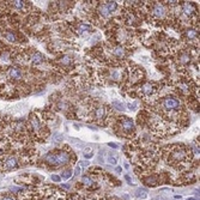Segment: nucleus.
Listing matches in <instances>:
<instances>
[{
  "mask_svg": "<svg viewBox=\"0 0 200 200\" xmlns=\"http://www.w3.org/2000/svg\"><path fill=\"white\" fill-rule=\"evenodd\" d=\"M71 143H72V144H76L77 147H83V145H84V144L78 139H71Z\"/></svg>",
  "mask_w": 200,
  "mask_h": 200,
  "instance_id": "29",
  "label": "nucleus"
},
{
  "mask_svg": "<svg viewBox=\"0 0 200 200\" xmlns=\"http://www.w3.org/2000/svg\"><path fill=\"white\" fill-rule=\"evenodd\" d=\"M112 104H113V107H115L116 109L121 110V112H124V110H125V104H124L122 102H120V101H113V102H112Z\"/></svg>",
  "mask_w": 200,
  "mask_h": 200,
  "instance_id": "22",
  "label": "nucleus"
},
{
  "mask_svg": "<svg viewBox=\"0 0 200 200\" xmlns=\"http://www.w3.org/2000/svg\"><path fill=\"white\" fill-rule=\"evenodd\" d=\"M11 6L17 11H24L27 7V3L25 1H11Z\"/></svg>",
  "mask_w": 200,
  "mask_h": 200,
  "instance_id": "12",
  "label": "nucleus"
},
{
  "mask_svg": "<svg viewBox=\"0 0 200 200\" xmlns=\"http://www.w3.org/2000/svg\"><path fill=\"white\" fill-rule=\"evenodd\" d=\"M90 30H91V27L87 25V24H80L79 28H78V31H79V33H87V31H90Z\"/></svg>",
  "mask_w": 200,
  "mask_h": 200,
  "instance_id": "25",
  "label": "nucleus"
},
{
  "mask_svg": "<svg viewBox=\"0 0 200 200\" xmlns=\"http://www.w3.org/2000/svg\"><path fill=\"white\" fill-rule=\"evenodd\" d=\"M3 200H14V199H13V198H11V197H5V198H4Z\"/></svg>",
  "mask_w": 200,
  "mask_h": 200,
  "instance_id": "39",
  "label": "nucleus"
},
{
  "mask_svg": "<svg viewBox=\"0 0 200 200\" xmlns=\"http://www.w3.org/2000/svg\"><path fill=\"white\" fill-rule=\"evenodd\" d=\"M135 197L139 199H145V198H147V191L144 188H138L135 191Z\"/></svg>",
  "mask_w": 200,
  "mask_h": 200,
  "instance_id": "17",
  "label": "nucleus"
},
{
  "mask_svg": "<svg viewBox=\"0 0 200 200\" xmlns=\"http://www.w3.org/2000/svg\"><path fill=\"white\" fill-rule=\"evenodd\" d=\"M80 175V167H77L74 168V176H79Z\"/></svg>",
  "mask_w": 200,
  "mask_h": 200,
  "instance_id": "32",
  "label": "nucleus"
},
{
  "mask_svg": "<svg viewBox=\"0 0 200 200\" xmlns=\"http://www.w3.org/2000/svg\"><path fill=\"white\" fill-rule=\"evenodd\" d=\"M127 107L129 108L131 110H135L137 107H138V102H133V103H128V106Z\"/></svg>",
  "mask_w": 200,
  "mask_h": 200,
  "instance_id": "30",
  "label": "nucleus"
},
{
  "mask_svg": "<svg viewBox=\"0 0 200 200\" xmlns=\"http://www.w3.org/2000/svg\"><path fill=\"white\" fill-rule=\"evenodd\" d=\"M125 168H126V169H129V166H128L127 163H125Z\"/></svg>",
  "mask_w": 200,
  "mask_h": 200,
  "instance_id": "41",
  "label": "nucleus"
},
{
  "mask_svg": "<svg viewBox=\"0 0 200 200\" xmlns=\"http://www.w3.org/2000/svg\"><path fill=\"white\" fill-rule=\"evenodd\" d=\"M189 60H191V56H189V53H188V52H183V53L180 54L179 61H180L181 64H188Z\"/></svg>",
  "mask_w": 200,
  "mask_h": 200,
  "instance_id": "15",
  "label": "nucleus"
},
{
  "mask_svg": "<svg viewBox=\"0 0 200 200\" xmlns=\"http://www.w3.org/2000/svg\"><path fill=\"white\" fill-rule=\"evenodd\" d=\"M112 53H113L116 58H122V56H125V49L121 46H116L112 49Z\"/></svg>",
  "mask_w": 200,
  "mask_h": 200,
  "instance_id": "14",
  "label": "nucleus"
},
{
  "mask_svg": "<svg viewBox=\"0 0 200 200\" xmlns=\"http://www.w3.org/2000/svg\"><path fill=\"white\" fill-rule=\"evenodd\" d=\"M64 140V135L61 133H59V132H56V133H54L53 135V141L54 143H61Z\"/></svg>",
  "mask_w": 200,
  "mask_h": 200,
  "instance_id": "26",
  "label": "nucleus"
},
{
  "mask_svg": "<svg viewBox=\"0 0 200 200\" xmlns=\"http://www.w3.org/2000/svg\"><path fill=\"white\" fill-rule=\"evenodd\" d=\"M31 62H33L34 65H40V64H42L43 61H45V55L42 53H40V52H36V53L33 54V56H31Z\"/></svg>",
  "mask_w": 200,
  "mask_h": 200,
  "instance_id": "10",
  "label": "nucleus"
},
{
  "mask_svg": "<svg viewBox=\"0 0 200 200\" xmlns=\"http://www.w3.org/2000/svg\"><path fill=\"white\" fill-rule=\"evenodd\" d=\"M115 170H116V173H121V170H122V169H121V167H116Z\"/></svg>",
  "mask_w": 200,
  "mask_h": 200,
  "instance_id": "38",
  "label": "nucleus"
},
{
  "mask_svg": "<svg viewBox=\"0 0 200 200\" xmlns=\"http://www.w3.org/2000/svg\"><path fill=\"white\" fill-rule=\"evenodd\" d=\"M187 200H197V199H194V198H189V199H187Z\"/></svg>",
  "mask_w": 200,
  "mask_h": 200,
  "instance_id": "42",
  "label": "nucleus"
},
{
  "mask_svg": "<svg viewBox=\"0 0 200 200\" xmlns=\"http://www.w3.org/2000/svg\"><path fill=\"white\" fill-rule=\"evenodd\" d=\"M60 62L62 65H70V64H72V59H71V56H68V55H64L62 58H61Z\"/></svg>",
  "mask_w": 200,
  "mask_h": 200,
  "instance_id": "24",
  "label": "nucleus"
},
{
  "mask_svg": "<svg viewBox=\"0 0 200 200\" xmlns=\"http://www.w3.org/2000/svg\"><path fill=\"white\" fill-rule=\"evenodd\" d=\"M0 200H3V199H0Z\"/></svg>",
  "mask_w": 200,
  "mask_h": 200,
  "instance_id": "43",
  "label": "nucleus"
},
{
  "mask_svg": "<svg viewBox=\"0 0 200 200\" xmlns=\"http://www.w3.org/2000/svg\"><path fill=\"white\" fill-rule=\"evenodd\" d=\"M82 182H83V185H85L87 187H90L93 185V180L90 177V176H87V175H85V176H83V179H82Z\"/></svg>",
  "mask_w": 200,
  "mask_h": 200,
  "instance_id": "20",
  "label": "nucleus"
},
{
  "mask_svg": "<svg viewBox=\"0 0 200 200\" xmlns=\"http://www.w3.org/2000/svg\"><path fill=\"white\" fill-rule=\"evenodd\" d=\"M189 155V150L183 149V147H179V149H175L173 152L170 154V163L173 164L174 167L176 166H182L183 162H186L191 156Z\"/></svg>",
  "mask_w": 200,
  "mask_h": 200,
  "instance_id": "2",
  "label": "nucleus"
},
{
  "mask_svg": "<svg viewBox=\"0 0 200 200\" xmlns=\"http://www.w3.org/2000/svg\"><path fill=\"white\" fill-rule=\"evenodd\" d=\"M93 156V152L91 151V152H85L84 154V158H87V160H89V158H91Z\"/></svg>",
  "mask_w": 200,
  "mask_h": 200,
  "instance_id": "33",
  "label": "nucleus"
},
{
  "mask_svg": "<svg viewBox=\"0 0 200 200\" xmlns=\"http://www.w3.org/2000/svg\"><path fill=\"white\" fill-rule=\"evenodd\" d=\"M82 166L84 168H87V166H90V164H89V162H82Z\"/></svg>",
  "mask_w": 200,
  "mask_h": 200,
  "instance_id": "35",
  "label": "nucleus"
},
{
  "mask_svg": "<svg viewBox=\"0 0 200 200\" xmlns=\"http://www.w3.org/2000/svg\"><path fill=\"white\" fill-rule=\"evenodd\" d=\"M1 166H3V169H4V170H12V169H16V168L18 167V158L14 157V156H10V157H7V158H5V160L3 161Z\"/></svg>",
  "mask_w": 200,
  "mask_h": 200,
  "instance_id": "5",
  "label": "nucleus"
},
{
  "mask_svg": "<svg viewBox=\"0 0 200 200\" xmlns=\"http://www.w3.org/2000/svg\"><path fill=\"white\" fill-rule=\"evenodd\" d=\"M106 116V108L104 107H98L95 109V118L97 120H102Z\"/></svg>",
  "mask_w": 200,
  "mask_h": 200,
  "instance_id": "13",
  "label": "nucleus"
},
{
  "mask_svg": "<svg viewBox=\"0 0 200 200\" xmlns=\"http://www.w3.org/2000/svg\"><path fill=\"white\" fill-rule=\"evenodd\" d=\"M152 14H154L157 19H161V18L166 17V14H167V10H166L164 5H162V4H160V3L154 4V6H152Z\"/></svg>",
  "mask_w": 200,
  "mask_h": 200,
  "instance_id": "7",
  "label": "nucleus"
},
{
  "mask_svg": "<svg viewBox=\"0 0 200 200\" xmlns=\"http://www.w3.org/2000/svg\"><path fill=\"white\" fill-rule=\"evenodd\" d=\"M186 36L187 39H189V40H195L197 36H198V34L193 29H189V30H186Z\"/></svg>",
  "mask_w": 200,
  "mask_h": 200,
  "instance_id": "19",
  "label": "nucleus"
},
{
  "mask_svg": "<svg viewBox=\"0 0 200 200\" xmlns=\"http://www.w3.org/2000/svg\"><path fill=\"white\" fill-rule=\"evenodd\" d=\"M52 180H53L54 182H60L61 177L60 176H58V175H52Z\"/></svg>",
  "mask_w": 200,
  "mask_h": 200,
  "instance_id": "31",
  "label": "nucleus"
},
{
  "mask_svg": "<svg viewBox=\"0 0 200 200\" xmlns=\"http://www.w3.org/2000/svg\"><path fill=\"white\" fill-rule=\"evenodd\" d=\"M108 145L113 149H118V144H115V143H108Z\"/></svg>",
  "mask_w": 200,
  "mask_h": 200,
  "instance_id": "34",
  "label": "nucleus"
},
{
  "mask_svg": "<svg viewBox=\"0 0 200 200\" xmlns=\"http://www.w3.org/2000/svg\"><path fill=\"white\" fill-rule=\"evenodd\" d=\"M62 188H66V189H70V185H67V183H65V185H62Z\"/></svg>",
  "mask_w": 200,
  "mask_h": 200,
  "instance_id": "37",
  "label": "nucleus"
},
{
  "mask_svg": "<svg viewBox=\"0 0 200 200\" xmlns=\"http://www.w3.org/2000/svg\"><path fill=\"white\" fill-rule=\"evenodd\" d=\"M70 154L66 151H58V152H49L45 156V162L53 167L66 166L70 162Z\"/></svg>",
  "mask_w": 200,
  "mask_h": 200,
  "instance_id": "1",
  "label": "nucleus"
},
{
  "mask_svg": "<svg viewBox=\"0 0 200 200\" xmlns=\"http://www.w3.org/2000/svg\"><path fill=\"white\" fill-rule=\"evenodd\" d=\"M140 91L141 93H145V95H151V93L155 92V87L154 84H151V83H145L143 87H140Z\"/></svg>",
  "mask_w": 200,
  "mask_h": 200,
  "instance_id": "11",
  "label": "nucleus"
},
{
  "mask_svg": "<svg viewBox=\"0 0 200 200\" xmlns=\"http://www.w3.org/2000/svg\"><path fill=\"white\" fill-rule=\"evenodd\" d=\"M104 5H106L107 10L109 11V12H110V13H112V12H114V11L118 8V4H116L115 1H107Z\"/></svg>",
  "mask_w": 200,
  "mask_h": 200,
  "instance_id": "18",
  "label": "nucleus"
},
{
  "mask_svg": "<svg viewBox=\"0 0 200 200\" xmlns=\"http://www.w3.org/2000/svg\"><path fill=\"white\" fill-rule=\"evenodd\" d=\"M162 108L166 110H174L180 107V101L174 98V97H166L162 100Z\"/></svg>",
  "mask_w": 200,
  "mask_h": 200,
  "instance_id": "3",
  "label": "nucleus"
},
{
  "mask_svg": "<svg viewBox=\"0 0 200 200\" xmlns=\"http://www.w3.org/2000/svg\"><path fill=\"white\" fill-rule=\"evenodd\" d=\"M29 127L35 131V132H39L41 128H42V125H41V121L39 119V116L37 115H30V119H29Z\"/></svg>",
  "mask_w": 200,
  "mask_h": 200,
  "instance_id": "8",
  "label": "nucleus"
},
{
  "mask_svg": "<svg viewBox=\"0 0 200 200\" xmlns=\"http://www.w3.org/2000/svg\"><path fill=\"white\" fill-rule=\"evenodd\" d=\"M110 78L113 80H119L121 78V73L119 70H112L110 71Z\"/></svg>",
  "mask_w": 200,
  "mask_h": 200,
  "instance_id": "21",
  "label": "nucleus"
},
{
  "mask_svg": "<svg viewBox=\"0 0 200 200\" xmlns=\"http://www.w3.org/2000/svg\"><path fill=\"white\" fill-rule=\"evenodd\" d=\"M126 180H127V182H128V183H129V185H131V183H132V180H131V177H129V176H128V175H126Z\"/></svg>",
  "mask_w": 200,
  "mask_h": 200,
  "instance_id": "36",
  "label": "nucleus"
},
{
  "mask_svg": "<svg viewBox=\"0 0 200 200\" xmlns=\"http://www.w3.org/2000/svg\"><path fill=\"white\" fill-rule=\"evenodd\" d=\"M120 128L122 132H126L127 134L132 133L134 131V122L132 119L127 118V116H122L120 120Z\"/></svg>",
  "mask_w": 200,
  "mask_h": 200,
  "instance_id": "4",
  "label": "nucleus"
},
{
  "mask_svg": "<svg viewBox=\"0 0 200 200\" xmlns=\"http://www.w3.org/2000/svg\"><path fill=\"white\" fill-rule=\"evenodd\" d=\"M89 128H90V129H93V131H97V129H98L97 127H92V126H89Z\"/></svg>",
  "mask_w": 200,
  "mask_h": 200,
  "instance_id": "40",
  "label": "nucleus"
},
{
  "mask_svg": "<svg viewBox=\"0 0 200 200\" xmlns=\"http://www.w3.org/2000/svg\"><path fill=\"white\" fill-rule=\"evenodd\" d=\"M7 77L10 79L14 80V82H18L23 78V73H22V70L16 66H11L7 68Z\"/></svg>",
  "mask_w": 200,
  "mask_h": 200,
  "instance_id": "6",
  "label": "nucleus"
},
{
  "mask_svg": "<svg viewBox=\"0 0 200 200\" xmlns=\"http://www.w3.org/2000/svg\"><path fill=\"white\" fill-rule=\"evenodd\" d=\"M100 14L102 16V17H109L110 16V12L107 10V7H106V5H102V6L100 7Z\"/></svg>",
  "mask_w": 200,
  "mask_h": 200,
  "instance_id": "23",
  "label": "nucleus"
},
{
  "mask_svg": "<svg viewBox=\"0 0 200 200\" xmlns=\"http://www.w3.org/2000/svg\"><path fill=\"white\" fill-rule=\"evenodd\" d=\"M182 12L188 16V17H191L192 14L195 13V7L192 3H185L183 5H182Z\"/></svg>",
  "mask_w": 200,
  "mask_h": 200,
  "instance_id": "9",
  "label": "nucleus"
},
{
  "mask_svg": "<svg viewBox=\"0 0 200 200\" xmlns=\"http://www.w3.org/2000/svg\"><path fill=\"white\" fill-rule=\"evenodd\" d=\"M108 163H110V164H113V166H115L116 163H118V160L115 158V157H113V156H108Z\"/></svg>",
  "mask_w": 200,
  "mask_h": 200,
  "instance_id": "28",
  "label": "nucleus"
},
{
  "mask_svg": "<svg viewBox=\"0 0 200 200\" xmlns=\"http://www.w3.org/2000/svg\"><path fill=\"white\" fill-rule=\"evenodd\" d=\"M71 175H72V171H71V170H65L64 173L61 174V179H64V180H68V179L71 177Z\"/></svg>",
  "mask_w": 200,
  "mask_h": 200,
  "instance_id": "27",
  "label": "nucleus"
},
{
  "mask_svg": "<svg viewBox=\"0 0 200 200\" xmlns=\"http://www.w3.org/2000/svg\"><path fill=\"white\" fill-rule=\"evenodd\" d=\"M4 37H5V40L8 41V42H11V43L17 42V37H16V35H14L12 31H7V33H5L4 34Z\"/></svg>",
  "mask_w": 200,
  "mask_h": 200,
  "instance_id": "16",
  "label": "nucleus"
}]
</instances>
